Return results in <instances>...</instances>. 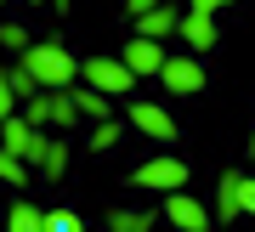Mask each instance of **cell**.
Segmentation results:
<instances>
[{
	"instance_id": "6da1fadb",
	"label": "cell",
	"mask_w": 255,
	"mask_h": 232,
	"mask_svg": "<svg viewBox=\"0 0 255 232\" xmlns=\"http://www.w3.org/2000/svg\"><path fill=\"white\" fill-rule=\"evenodd\" d=\"M17 68L34 74L40 91H68L74 80H80V57H74L63 40H40V45H28V51L17 57Z\"/></svg>"
},
{
	"instance_id": "7a4b0ae2",
	"label": "cell",
	"mask_w": 255,
	"mask_h": 232,
	"mask_svg": "<svg viewBox=\"0 0 255 232\" xmlns=\"http://www.w3.org/2000/svg\"><path fill=\"white\" fill-rule=\"evenodd\" d=\"M0 147L17 153L23 164H40V159H46V147H51V136L40 130V125H28L23 114H11V119H0Z\"/></svg>"
},
{
	"instance_id": "3957f363",
	"label": "cell",
	"mask_w": 255,
	"mask_h": 232,
	"mask_svg": "<svg viewBox=\"0 0 255 232\" xmlns=\"http://www.w3.org/2000/svg\"><path fill=\"white\" fill-rule=\"evenodd\" d=\"M80 80L102 91V97H125V91H136V74H130L119 57H85L80 63Z\"/></svg>"
},
{
	"instance_id": "277c9868",
	"label": "cell",
	"mask_w": 255,
	"mask_h": 232,
	"mask_svg": "<svg viewBox=\"0 0 255 232\" xmlns=\"http://www.w3.org/2000/svg\"><path fill=\"white\" fill-rule=\"evenodd\" d=\"M130 181L136 187H153V193H176V187H187V159H170V153L164 159H142Z\"/></svg>"
},
{
	"instance_id": "5b68a950",
	"label": "cell",
	"mask_w": 255,
	"mask_h": 232,
	"mask_svg": "<svg viewBox=\"0 0 255 232\" xmlns=\"http://www.w3.org/2000/svg\"><path fill=\"white\" fill-rule=\"evenodd\" d=\"M159 80H164V91H176V97H193V91H204V63L187 57V51H170L164 68H159Z\"/></svg>"
},
{
	"instance_id": "8992f818",
	"label": "cell",
	"mask_w": 255,
	"mask_h": 232,
	"mask_svg": "<svg viewBox=\"0 0 255 232\" xmlns=\"http://www.w3.org/2000/svg\"><path fill=\"white\" fill-rule=\"evenodd\" d=\"M164 221H170V227H182V232H210V227H216V215H210L193 193L176 187V193H164Z\"/></svg>"
},
{
	"instance_id": "52a82bcc",
	"label": "cell",
	"mask_w": 255,
	"mask_h": 232,
	"mask_svg": "<svg viewBox=\"0 0 255 232\" xmlns=\"http://www.w3.org/2000/svg\"><path fill=\"white\" fill-rule=\"evenodd\" d=\"M125 119H130V130L153 136V142H176V119L164 114L159 102H142V97H136V102H130V114H125Z\"/></svg>"
},
{
	"instance_id": "ba28073f",
	"label": "cell",
	"mask_w": 255,
	"mask_h": 232,
	"mask_svg": "<svg viewBox=\"0 0 255 232\" xmlns=\"http://www.w3.org/2000/svg\"><path fill=\"white\" fill-rule=\"evenodd\" d=\"M164 57H170V51H164L159 40H142V34H136L125 51H119V63H125V68L142 80V74H159V68H164Z\"/></svg>"
},
{
	"instance_id": "9c48e42d",
	"label": "cell",
	"mask_w": 255,
	"mask_h": 232,
	"mask_svg": "<svg viewBox=\"0 0 255 232\" xmlns=\"http://www.w3.org/2000/svg\"><path fill=\"white\" fill-rule=\"evenodd\" d=\"M176 34L187 40V51H210L216 45V11H182Z\"/></svg>"
},
{
	"instance_id": "30bf717a",
	"label": "cell",
	"mask_w": 255,
	"mask_h": 232,
	"mask_svg": "<svg viewBox=\"0 0 255 232\" xmlns=\"http://www.w3.org/2000/svg\"><path fill=\"white\" fill-rule=\"evenodd\" d=\"M176 23H182L176 0H159L153 11H142V17H136V34H142V40H170V34H176Z\"/></svg>"
},
{
	"instance_id": "8fae6325",
	"label": "cell",
	"mask_w": 255,
	"mask_h": 232,
	"mask_svg": "<svg viewBox=\"0 0 255 232\" xmlns=\"http://www.w3.org/2000/svg\"><path fill=\"white\" fill-rule=\"evenodd\" d=\"M233 215H238V170L216 181V227H233Z\"/></svg>"
},
{
	"instance_id": "7c38bea8",
	"label": "cell",
	"mask_w": 255,
	"mask_h": 232,
	"mask_svg": "<svg viewBox=\"0 0 255 232\" xmlns=\"http://www.w3.org/2000/svg\"><path fill=\"white\" fill-rule=\"evenodd\" d=\"M6 232H46V210H34V204H11Z\"/></svg>"
},
{
	"instance_id": "4fadbf2b",
	"label": "cell",
	"mask_w": 255,
	"mask_h": 232,
	"mask_svg": "<svg viewBox=\"0 0 255 232\" xmlns=\"http://www.w3.org/2000/svg\"><path fill=\"white\" fill-rule=\"evenodd\" d=\"M119 136H125V125H119V119H97V130L85 136V147H91V153H114Z\"/></svg>"
},
{
	"instance_id": "5bb4252c",
	"label": "cell",
	"mask_w": 255,
	"mask_h": 232,
	"mask_svg": "<svg viewBox=\"0 0 255 232\" xmlns=\"http://www.w3.org/2000/svg\"><path fill=\"white\" fill-rule=\"evenodd\" d=\"M68 97H74V108H80V119H108V97H102V91H91V85L74 91L68 85Z\"/></svg>"
},
{
	"instance_id": "9a60e30c",
	"label": "cell",
	"mask_w": 255,
	"mask_h": 232,
	"mask_svg": "<svg viewBox=\"0 0 255 232\" xmlns=\"http://www.w3.org/2000/svg\"><path fill=\"white\" fill-rule=\"evenodd\" d=\"M34 170H40V176H46V181H57V176H63V170H68V142H63V136H51L46 159H40Z\"/></svg>"
},
{
	"instance_id": "2e32d148",
	"label": "cell",
	"mask_w": 255,
	"mask_h": 232,
	"mask_svg": "<svg viewBox=\"0 0 255 232\" xmlns=\"http://www.w3.org/2000/svg\"><path fill=\"white\" fill-rule=\"evenodd\" d=\"M51 125L57 130H74V125H80V108H74L68 91H51Z\"/></svg>"
},
{
	"instance_id": "e0dca14e",
	"label": "cell",
	"mask_w": 255,
	"mask_h": 232,
	"mask_svg": "<svg viewBox=\"0 0 255 232\" xmlns=\"http://www.w3.org/2000/svg\"><path fill=\"white\" fill-rule=\"evenodd\" d=\"M147 227H153L147 210H114L108 215V232H147Z\"/></svg>"
},
{
	"instance_id": "ac0fdd59",
	"label": "cell",
	"mask_w": 255,
	"mask_h": 232,
	"mask_svg": "<svg viewBox=\"0 0 255 232\" xmlns=\"http://www.w3.org/2000/svg\"><path fill=\"white\" fill-rule=\"evenodd\" d=\"M46 232H85V221H80V210L57 204V210H46Z\"/></svg>"
},
{
	"instance_id": "d6986e66",
	"label": "cell",
	"mask_w": 255,
	"mask_h": 232,
	"mask_svg": "<svg viewBox=\"0 0 255 232\" xmlns=\"http://www.w3.org/2000/svg\"><path fill=\"white\" fill-rule=\"evenodd\" d=\"M23 119H28V125H40V130H46V125H51V91H40V97H28V102H23Z\"/></svg>"
},
{
	"instance_id": "ffe728a7",
	"label": "cell",
	"mask_w": 255,
	"mask_h": 232,
	"mask_svg": "<svg viewBox=\"0 0 255 232\" xmlns=\"http://www.w3.org/2000/svg\"><path fill=\"white\" fill-rule=\"evenodd\" d=\"M0 181H6V187H23L28 181V164L17 159V153H6V147H0Z\"/></svg>"
},
{
	"instance_id": "44dd1931",
	"label": "cell",
	"mask_w": 255,
	"mask_h": 232,
	"mask_svg": "<svg viewBox=\"0 0 255 232\" xmlns=\"http://www.w3.org/2000/svg\"><path fill=\"white\" fill-rule=\"evenodd\" d=\"M0 45H6V51H17V57H23V51H28V45H34V40H28V34H23L17 23H6V28H0Z\"/></svg>"
},
{
	"instance_id": "7402d4cb",
	"label": "cell",
	"mask_w": 255,
	"mask_h": 232,
	"mask_svg": "<svg viewBox=\"0 0 255 232\" xmlns=\"http://www.w3.org/2000/svg\"><path fill=\"white\" fill-rule=\"evenodd\" d=\"M6 80H11V91H17L23 102H28V97H40V85H34V74H23V68H11Z\"/></svg>"
},
{
	"instance_id": "603a6c76",
	"label": "cell",
	"mask_w": 255,
	"mask_h": 232,
	"mask_svg": "<svg viewBox=\"0 0 255 232\" xmlns=\"http://www.w3.org/2000/svg\"><path fill=\"white\" fill-rule=\"evenodd\" d=\"M238 215H255V181L238 176Z\"/></svg>"
},
{
	"instance_id": "cb8c5ba5",
	"label": "cell",
	"mask_w": 255,
	"mask_h": 232,
	"mask_svg": "<svg viewBox=\"0 0 255 232\" xmlns=\"http://www.w3.org/2000/svg\"><path fill=\"white\" fill-rule=\"evenodd\" d=\"M11 114H17V91H11V80L0 74V119H11Z\"/></svg>"
},
{
	"instance_id": "d4e9b609",
	"label": "cell",
	"mask_w": 255,
	"mask_h": 232,
	"mask_svg": "<svg viewBox=\"0 0 255 232\" xmlns=\"http://www.w3.org/2000/svg\"><path fill=\"white\" fill-rule=\"evenodd\" d=\"M159 6V0H125V11H130V17H142V11H153Z\"/></svg>"
},
{
	"instance_id": "484cf974",
	"label": "cell",
	"mask_w": 255,
	"mask_h": 232,
	"mask_svg": "<svg viewBox=\"0 0 255 232\" xmlns=\"http://www.w3.org/2000/svg\"><path fill=\"white\" fill-rule=\"evenodd\" d=\"M187 11H221V0H187Z\"/></svg>"
},
{
	"instance_id": "4316f807",
	"label": "cell",
	"mask_w": 255,
	"mask_h": 232,
	"mask_svg": "<svg viewBox=\"0 0 255 232\" xmlns=\"http://www.w3.org/2000/svg\"><path fill=\"white\" fill-rule=\"evenodd\" d=\"M51 6H57V11H68V6H74V0H51Z\"/></svg>"
},
{
	"instance_id": "83f0119b",
	"label": "cell",
	"mask_w": 255,
	"mask_h": 232,
	"mask_svg": "<svg viewBox=\"0 0 255 232\" xmlns=\"http://www.w3.org/2000/svg\"><path fill=\"white\" fill-rule=\"evenodd\" d=\"M250 159H255V130H250Z\"/></svg>"
},
{
	"instance_id": "f1b7e54d",
	"label": "cell",
	"mask_w": 255,
	"mask_h": 232,
	"mask_svg": "<svg viewBox=\"0 0 255 232\" xmlns=\"http://www.w3.org/2000/svg\"><path fill=\"white\" fill-rule=\"evenodd\" d=\"M221 6H233V0H221Z\"/></svg>"
},
{
	"instance_id": "f546056e",
	"label": "cell",
	"mask_w": 255,
	"mask_h": 232,
	"mask_svg": "<svg viewBox=\"0 0 255 232\" xmlns=\"http://www.w3.org/2000/svg\"><path fill=\"white\" fill-rule=\"evenodd\" d=\"M28 6H40V0H28Z\"/></svg>"
}]
</instances>
